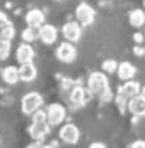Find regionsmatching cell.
Returning <instances> with one entry per match:
<instances>
[{
  "label": "cell",
  "mask_w": 145,
  "mask_h": 148,
  "mask_svg": "<svg viewBox=\"0 0 145 148\" xmlns=\"http://www.w3.org/2000/svg\"><path fill=\"white\" fill-rule=\"evenodd\" d=\"M88 91H90L91 96H96L100 98L105 91L110 89V81H108V76L103 73H91L90 77H88Z\"/></svg>",
  "instance_id": "cell-1"
},
{
  "label": "cell",
  "mask_w": 145,
  "mask_h": 148,
  "mask_svg": "<svg viewBox=\"0 0 145 148\" xmlns=\"http://www.w3.org/2000/svg\"><path fill=\"white\" fill-rule=\"evenodd\" d=\"M42 104H44V99H42V96L39 92H27L20 101V110H22L24 114L32 116L34 111L42 108Z\"/></svg>",
  "instance_id": "cell-2"
},
{
  "label": "cell",
  "mask_w": 145,
  "mask_h": 148,
  "mask_svg": "<svg viewBox=\"0 0 145 148\" xmlns=\"http://www.w3.org/2000/svg\"><path fill=\"white\" fill-rule=\"evenodd\" d=\"M47 123L51 126H59L64 120H66V108H64L61 103H52L47 106Z\"/></svg>",
  "instance_id": "cell-3"
},
{
  "label": "cell",
  "mask_w": 145,
  "mask_h": 148,
  "mask_svg": "<svg viewBox=\"0 0 145 148\" xmlns=\"http://www.w3.org/2000/svg\"><path fill=\"white\" fill-rule=\"evenodd\" d=\"M76 56H78V51L74 47V42H69V40H64L63 44H59L57 49H56V57L61 62H66V64L72 62L76 59Z\"/></svg>",
  "instance_id": "cell-4"
},
{
  "label": "cell",
  "mask_w": 145,
  "mask_h": 148,
  "mask_svg": "<svg viewBox=\"0 0 145 148\" xmlns=\"http://www.w3.org/2000/svg\"><path fill=\"white\" fill-rule=\"evenodd\" d=\"M95 10L91 7L90 3H86V2H81L78 7H76V20L81 24L83 27H88L91 25L93 22H95Z\"/></svg>",
  "instance_id": "cell-5"
},
{
  "label": "cell",
  "mask_w": 145,
  "mask_h": 148,
  "mask_svg": "<svg viewBox=\"0 0 145 148\" xmlns=\"http://www.w3.org/2000/svg\"><path fill=\"white\" fill-rule=\"evenodd\" d=\"M83 34V25L78 20H71V22H66L63 25V36L66 40L69 42H78L81 39Z\"/></svg>",
  "instance_id": "cell-6"
},
{
  "label": "cell",
  "mask_w": 145,
  "mask_h": 148,
  "mask_svg": "<svg viewBox=\"0 0 145 148\" xmlns=\"http://www.w3.org/2000/svg\"><path fill=\"white\" fill-rule=\"evenodd\" d=\"M59 138H61V141L68 143V145H74L79 140V130L72 123H66L59 130Z\"/></svg>",
  "instance_id": "cell-7"
},
{
  "label": "cell",
  "mask_w": 145,
  "mask_h": 148,
  "mask_svg": "<svg viewBox=\"0 0 145 148\" xmlns=\"http://www.w3.org/2000/svg\"><path fill=\"white\" fill-rule=\"evenodd\" d=\"M128 113L133 114L135 118L145 116V98L142 94H137L128 99Z\"/></svg>",
  "instance_id": "cell-8"
},
{
  "label": "cell",
  "mask_w": 145,
  "mask_h": 148,
  "mask_svg": "<svg viewBox=\"0 0 145 148\" xmlns=\"http://www.w3.org/2000/svg\"><path fill=\"white\" fill-rule=\"evenodd\" d=\"M39 39L41 42L46 44V46H51L57 40V29L51 24H44L39 27Z\"/></svg>",
  "instance_id": "cell-9"
},
{
  "label": "cell",
  "mask_w": 145,
  "mask_h": 148,
  "mask_svg": "<svg viewBox=\"0 0 145 148\" xmlns=\"http://www.w3.org/2000/svg\"><path fill=\"white\" fill-rule=\"evenodd\" d=\"M51 131V125L49 123H30L29 126V135L36 141H44V138Z\"/></svg>",
  "instance_id": "cell-10"
},
{
  "label": "cell",
  "mask_w": 145,
  "mask_h": 148,
  "mask_svg": "<svg viewBox=\"0 0 145 148\" xmlns=\"http://www.w3.org/2000/svg\"><path fill=\"white\" fill-rule=\"evenodd\" d=\"M88 96H90V91H86L81 86H74L69 92V101H71L72 108H79L84 103L88 101Z\"/></svg>",
  "instance_id": "cell-11"
},
{
  "label": "cell",
  "mask_w": 145,
  "mask_h": 148,
  "mask_svg": "<svg viewBox=\"0 0 145 148\" xmlns=\"http://www.w3.org/2000/svg\"><path fill=\"white\" fill-rule=\"evenodd\" d=\"M34 56H36V52H34V49H32V46H30L29 42H22V44L17 47V51H15V59H17L19 64L32 62Z\"/></svg>",
  "instance_id": "cell-12"
},
{
  "label": "cell",
  "mask_w": 145,
  "mask_h": 148,
  "mask_svg": "<svg viewBox=\"0 0 145 148\" xmlns=\"http://www.w3.org/2000/svg\"><path fill=\"white\" fill-rule=\"evenodd\" d=\"M26 22H27L29 27H34V29H39L41 25L46 24V17H44V12L39 9H30L26 14Z\"/></svg>",
  "instance_id": "cell-13"
},
{
  "label": "cell",
  "mask_w": 145,
  "mask_h": 148,
  "mask_svg": "<svg viewBox=\"0 0 145 148\" xmlns=\"http://www.w3.org/2000/svg\"><path fill=\"white\" fill-rule=\"evenodd\" d=\"M140 89H142L140 83H137L133 79H128V81H125L123 86L118 88V94H122V96H125L127 99H130V98H133L137 94H140Z\"/></svg>",
  "instance_id": "cell-14"
},
{
  "label": "cell",
  "mask_w": 145,
  "mask_h": 148,
  "mask_svg": "<svg viewBox=\"0 0 145 148\" xmlns=\"http://www.w3.org/2000/svg\"><path fill=\"white\" fill-rule=\"evenodd\" d=\"M19 76H20V81L30 83L37 77V67L32 62H24L19 66Z\"/></svg>",
  "instance_id": "cell-15"
},
{
  "label": "cell",
  "mask_w": 145,
  "mask_h": 148,
  "mask_svg": "<svg viewBox=\"0 0 145 148\" xmlns=\"http://www.w3.org/2000/svg\"><path fill=\"white\" fill-rule=\"evenodd\" d=\"M137 74V67L133 64H130V62H120L118 64V69H117V76L120 81H128V79H133V76Z\"/></svg>",
  "instance_id": "cell-16"
},
{
  "label": "cell",
  "mask_w": 145,
  "mask_h": 148,
  "mask_svg": "<svg viewBox=\"0 0 145 148\" xmlns=\"http://www.w3.org/2000/svg\"><path fill=\"white\" fill-rule=\"evenodd\" d=\"M2 79L3 83L9 84V86H14L20 81V76H19V67L15 66H7L2 69Z\"/></svg>",
  "instance_id": "cell-17"
},
{
  "label": "cell",
  "mask_w": 145,
  "mask_h": 148,
  "mask_svg": "<svg viewBox=\"0 0 145 148\" xmlns=\"http://www.w3.org/2000/svg\"><path fill=\"white\" fill-rule=\"evenodd\" d=\"M128 20H130V25L135 29H140L145 25V12L142 9H133L130 10L128 14Z\"/></svg>",
  "instance_id": "cell-18"
},
{
  "label": "cell",
  "mask_w": 145,
  "mask_h": 148,
  "mask_svg": "<svg viewBox=\"0 0 145 148\" xmlns=\"http://www.w3.org/2000/svg\"><path fill=\"white\" fill-rule=\"evenodd\" d=\"M20 36H22V40H24V42H29V44H30V42H34L36 39H39V29H34V27H29L27 25V29H24Z\"/></svg>",
  "instance_id": "cell-19"
},
{
  "label": "cell",
  "mask_w": 145,
  "mask_h": 148,
  "mask_svg": "<svg viewBox=\"0 0 145 148\" xmlns=\"http://www.w3.org/2000/svg\"><path fill=\"white\" fill-rule=\"evenodd\" d=\"M10 40L7 39H0V61H5L10 56Z\"/></svg>",
  "instance_id": "cell-20"
},
{
  "label": "cell",
  "mask_w": 145,
  "mask_h": 148,
  "mask_svg": "<svg viewBox=\"0 0 145 148\" xmlns=\"http://www.w3.org/2000/svg\"><path fill=\"white\" fill-rule=\"evenodd\" d=\"M101 69L105 71L106 74H113L117 73L118 69V62L115 59H106V61H103V64H101Z\"/></svg>",
  "instance_id": "cell-21"
},
{
  "label": "cell",
  "mask_w": 145,
  "mask_h": 148,
  "mask_svg": "<svg viewBox=\"0 0 145 148\" xmlns=\"http://www.w3.org/2000/svg\"><path fill=\"white\" fill-rule=\"evenodd\" d=\"M0 34H2V39L14 40V37H15V27L12 24H9V25H5L3 29H0Z\"/></svg>",
  "instance_id": "cell-22"
},
{
  "label": "cell",
  "mask_w": 145,
  "mask_h": 148,
  "mask_svg": "<svg viewBox=\"0 0 145 148\" xmlns=\"http://www.w3.org/2000/svg\"><path fill=\"white\" fill-rule=\"evenodd\" d=\"M115 103H117V108L120 113H125L128 111V99L125 96H122V94H118L117 92V98H115Z\"/></svg>",
  "instance_id": "cell-23"
},
{
  "label": "cell",
  "mask_w": 145,
  "mask_h": 148,
  "mask_svg": "<svg viewBox=\"0 0 145 148\" xmlns=\"http://www.w3.org/2000/svg\"><path fill=\"white\" fill-rule=\"evenodd\" d=\"M32 123H47V113L42 110H37L32 113Z\"/></svg>",
  "instance_id": "cell-24"
},
{
  "label": "cell",
  "mask_w": 145,
  "mask_h": 148,
  "mask_svg": "<svg viewBox=\"0 0 145 148\" xmlns=\"http://www.w3.org/2000/svg\"><path fill=\"white\" fill-rule=\"evenodd\" d=\"M10 20H9V15L5 12H0V29H3L5 25H9Z\"/></svg>",
  "instance_id": "cell-25"
},
{
  "label": "cell",
  "mask_w": 145,
  "mask_h": 148,
  "mask_svg": "<svg viewBox=\"0 0 145 148\" xmlns=\"http://www.w3.org/2000/svg\"><path fill=\"white\" fill-rule=\"evenodd\" d=\"M98 99H100L101 103H108V101H111V99H113V94H111V91H105L103 92V94H101L100 98H98Z\"/></svg>",
  "instance_id": "cell-26"
},
{
  "label": "cell",
  "mask_w": 145,
  "mask_h": 148,
  "mask_svg": "<svg viewBox=\"0 0 145 148\" xmlns=\"http://www.w3.org/2000/svg\"><path fill=\"white\" fill-rule=\"evenodd\" d=\"M130 148H145V141L144 140H137L133 143H130Z\"/></svg>",
  "instance_id": "cell-27"
},
{
  "label": "cell",
  "mask_w": 145,
  "mask_h": 148,
  "mask_svg": "<svg viewBox=\"0 0 145 148\" xmlns=\"http://www.w3.org/2000/svg\"><path fill=\"white\" fill-rule=\"evenodd\" d=\"M133 52H135V56H145V49L140 44H137L135 47H133Z\"/></svg>",
  "instance_id": "cell-28"
},
{
  "label": "cell",
  "mask_w": 145,
  "mask_h": 148,
  "mask_svg": "<svg viewBox=\"0 0 145 148\" xmlns=\"http://www.w3.org/2000/svg\"><path fill=\"white\" fill-rule=\"evenodd\" d=\"M144 34H140V32H137L135 36H133V40H135V44H142L144 42Z\"/></svg>",
  "instance_id": "cell-29"
},
{
  "label": "cell",
  "mask_w": 145,
  "mask_h": 148,
  "mask_svg": "<svg viewBox=\"0 0 145 148\" xmlns=\"http://www.w3.org/2000/svg\"><path fill=\"white\" fill-rule=\"evenodd\" d=\"M90 147L91 148H105L106 145H105V143H91Z\"/></svg>",
  "instance_id": "cell-30"
},
{
  "label": "cell",
  "mask_w": 145,
  "mask_h": 148,
  "mask_svg": "<svg viewBox=\"0 0 145 148\" xmlns=\"http://www.w3.org/2000/svg\"><path fill=\"white\" fill-rule=\"evenodd\" d=\"M140 94H142V96L145 98V86H142V89H140Z\"/></svg>",
  "instance_id": "cell-31"
},
{
  "label": "cell",
  "mask_w": 145,
  "mask_h": 148,
  "mask_svg": "<svg viewBox=\"0 0 145 148\" xmlns=\"http://www.w3.org/2000/svg\"><path fill=\"white\" fill-rule=\"evenodd\" d=\"M144 7H145V0H144Z\"/></svg>",
  "instance_id": "cell-32"
},
{
  "label": "cell",
  "mask_w": 145,
  "mask_h": 148,
  "mask_svg": "<svg viewBox=\"0 0 145 148\" xmlns=\"http://www.w3.org/2000/svg\"><path fill=\"white\" fill-rule=\"evenodd\" d=\"M56 2H61V0H56Z\"/></svg>",
  "instance_id": "cell-33"
},
{
  "label": "cell",
  "mask_w": 145,
  "mask_h": 148,
  "mask_svg": "<svg viewBox=\"0 0 145 148\" xmlns=\"http://www.w3.org/2000/svg\"><path fill=\"white\" fill-rule=\"evenodd\" d=\"M0 39H2V34H0Z\"/></svg>",
  "instance_id": "cell-34"
}]
</instances>
